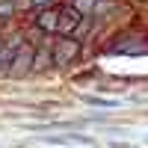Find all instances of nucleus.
<instances>
[{
    "mask_svg": "<svg viewBox=\"0 0 148 148\" xmlns=\"http://www.w3.org/2000/svg\"><path fill=\"white\" fill-rule=\"evenodd\" d=\"M77 56H80V42L74 39V36H62L59 42L51 45V65L65 68V65H71Z\"/></svg>",
    "mask_w": 148,
    "mask_h": 148,
    "instance_id": "nucleus-1",
    "label": "nucleus"
},
{
    "mask_svg": "<svg viewBox=\"0 0 148 148\" xmlns=\"http://www.w3.org/2000/svg\"><path fill=\"white\" fill-rule=\"evenodd\" d=\"M80 24H83V15L71 3L56 6V36H74Z\"/></svg>",
    "mask_w": 148,
    "mask_h": 148,
    "instance_id": "nucleus-2",
    "label": "nucleus"
},
{
    "mask_svg": "<svg viewBox=\"0 0 148 148\" xmlns=\"http://www.w3.org/2000/svg\"><path fill=\"white\" fill-rule=\"evenodd\" d=\"M71 6L77 9L83 18H95V15H101V12L107 9L104 0H71Z\"/></svg>",
    "mask_w": 148,
    "mask_h": 148,
    "instance_id": "nucleus-5",
    "label": "nucleus"
},
{
    "mask_svg": "<svg viewBox=\"0 0 148 148\" xmlns=\"http://www.w3.org/2000/svg\"><path fill=\"white\" fill-rule=\"evenodd\" d=\"M42 142H47V145H92V136L68 133V136H42Z\"/></svg>",
    "mask_w": 148,
    "mask_h": 148,
    "instance_id": "nucleus-7",
    "label": "nucleus"
},
{
    "mask_svg": "<svg viewBox=\"0 0 148 148\" xmlns=\"http://www.w3.org/2000/svg\"><path fill=\"white\" fill-rule=\"evenodd\" d=\"M15 15V3L12 0H0V21H9Z\"/></svg>",
    "mask_w": 148,
    "mask_h": 148,
    "instance_id": "nucleus-9",
    "label": "nucleus"
},
{
    "mask_svg": "<svg viewBox=\"0 0 148 148\" xmlns=\"http://www.w3.org/2000/svg\"><path fill=\"white\" fill-rule=\"evenodd\" d=\"M139 3H145V0H139Z\"/></svg>",
    "mask_w": 148,
    "mask_h": 148,
    "instance_id": "nucleus-11",
    "label": "nucleus"
},
{
    "mask_svg": "<svg viewBox=\"0 0 148 148\" xmlns=\"http://www.w3.org/2000/svg\"><path fill=\"white\" fill-rule=\"evenodd\" d=\"M21 45H24V39H6V42H0V71H9L12 68V62H15V56H18V51H21Z\"/></svg>",
    "mask_w": 148,
    "mask_h": 148,
    "instance_id": "nucleus-4",
    "label": "nucleus"
},
{
    "mask_svg": "<svg viewBox=\"0 0 148 148\" xmlns=\"http://www.w3.org/2000/svg\"><path fill=\"white\" fill-rule=\"evenodd\" d=\"M86 104H92V107H107V110L121 107V101H113V98H98V95H86Z\"/></svg>",
    "mask_w": 148,
    "mask_h": 148,
    "instance_id": "nucleus-8",
    "label": "nucleus"
},
{
    "mask_svg": "<svg viewBox=\"0 0 148 148\" xmlns=\"http://www.w3.org/2000/svg\"><path fill=\"white\" fill-rule=\"evenodd\" d=\"M30 6H36V9H47V6H53V0H30Z\"/></svg>",
    "mask_w": 148,
    "mask_h": 148,
    "instance_id": "nucleus-10",
    "label": "nucleus"
},
{
    "mask_svg": "<svg viewBox=\"0 0 148 148\" xmlns=\"http://www.w3.org/2000/svg\"><path fill=\"white\" fill-rule=\"evenodd\" d=\"M36 27L42 33H56V6H47L36 15Z\"/></svg>",
    "mask_w": 148,
    "mask_h": 148,
    "instance_id": "nucleus-6",
    "label": "nucleus"
},
{
    "mask_svg": "<svg viewBox=\"0 0 148 148\" xmlns=\"http://www.w3.org/2000/svg\"><path fill=\"white\" fill-rule=\"evenodd\" d=\"M33 47L27 45V42H24L21 45V51H18V56H15V62H12V68L6 71L9 74V77H24V74H27V71H33Z\"/></svg>",
    "mask_w": 148,
    "mask_h": 148,
    "instance_id": "nucleus-3",
    "label": "nucleus"
}]
</instances>
